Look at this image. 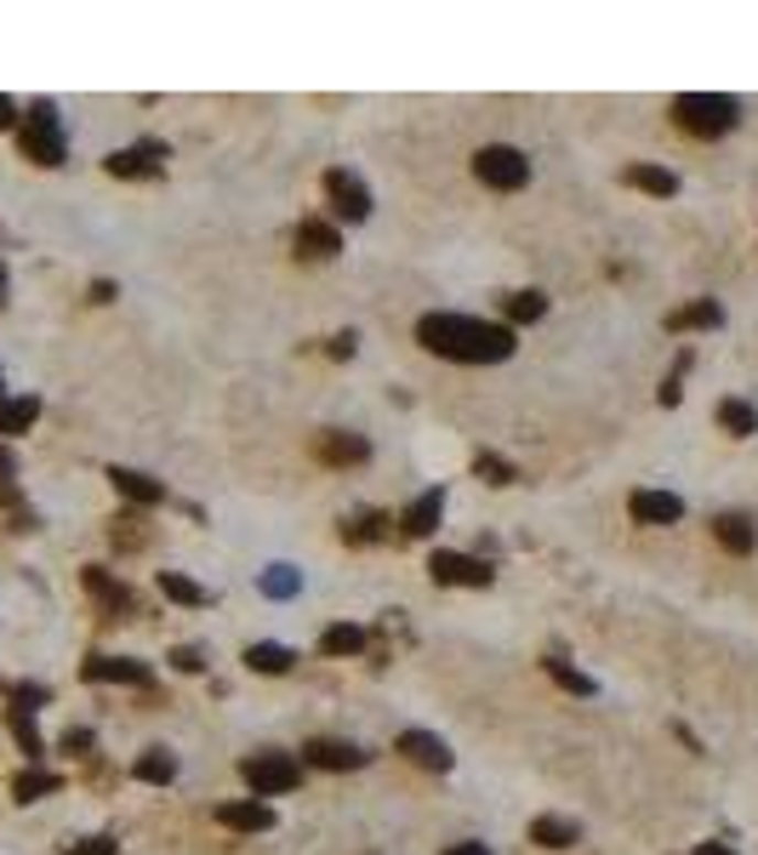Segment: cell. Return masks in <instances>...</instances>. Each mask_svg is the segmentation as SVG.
I'll use <instances>...</instances> for the list:
<instances>
[{
	"mask_svg": "<svg viewBox=\"0 0 758 855\" xmlns=\"http://www.w3.org/2000/svg\"><path fill=\"white\" fill-rule=\"evenodd\" d=\"M621 183L639 188V194H656V201H673V194H679V177L668 166H628V172H621Z\"/></svg>",
	"mask_w": 758,
	"mask_h": 855,
	"instance_id": "obj_20",
	"label": "cell"
},
{
	"mask_svg": "<svg viewBox=\"0 0 758 855\" xmlns=\"http://www.w3.org/2000/svg\"><path fill=\"white\" fill-rule=\"evenodd\" d=\"M291 662H296V650H285V645H251L246 650L251 673H291Z\"/></svg>",
	"mask_w": 758,
	"mask_h": 855,
	"instance_id": "obj_27",
	"label": "cell"
},
{
	"mask_svg": "<svg viewBox=\"0 0 758 855\" xmlns=\"http://www.w3.org/2000/svg\"><path fill=\"white\" fill-rule=\"evenodd\" d=\"M86 587H91V594H97V599H104L109 610H126V605H131V594H126V582H115V576H109L104 565H91V571H86Z\"/></svg>",
	"mask_w": 758,
	"mask_h": 855,
	"instance_id": "obj_30",
	"label": "cell"
},
{
	"mask_svg": "<svg viewBox=\"0 0 758 855\" xmlns=\"http://www.w3.org/2000/svg\"><path fill=\"white\" fill-rule=\"evenodd\" d=\"M320 650L325 656H359L366 650V628H354V621H337V628L320 634Z\"/></svg>",
	"mask_w": 758,
	"mask_h": 855,
	"instance_id": "obj_26",
	"label": "cell"
},
{
	"mask_svg": "<svg viewBox=\"0 0 758 855\" xmlns=\"http://www.w3.org/2000/svg\"><path fill=\"white\" fill-rule=\"evenodd\" d=\"M325 201H332V212L348 217V223H366L371 217V188L359 183L354 172H343V166L325 172Z\"/></svg>",
	"mask_w": 758,
	"mask_h": 855,
	"instance_id": "obj_7",
	"label": "cell"
},
{
	"mask_svg": "<svg viewBox=\"0 0 758 855\" xmlns=\"http://www.w3.org/2000/svg\"><path fill=\"white\" fill-rule=\"evenodd\" d=\"M332 354H337V359H348V354H354V332H348V337H332Z\"/></svg>",
	"mask_w": 758,
	"mask_h": 855,
	"instance_id": "obj_40",
	"label": "cell"
},
{
	"mask_svg": "<svg viewBox=\"0 0 758 855\" xmlns=\"http://www.w3.org/2000/svg\"><path fill=\"white\" fill-rule=\"evenodd\" d=\"M673 120L690 131V138H724V131H736L741 120V104L724 91H679L673 97Z\"/></svg>",
	"mask_w": 758,
	"mask_h": 855,
	"instance_id": "obj_2",
	"label": "cell"
},
{
	"mask_svg": "<svg viewBox=\"0 0 758 855\" xmlns=\"http://www.w3.org/2000/svg\"><path fill=\"white\" fill-rule=\"evenodd\" d=\"M109 485L120 490V497H131L138 508H154V502H166V485H160L154 474H143V468H109Z\"/></svg>",
	"mask_w": 758,
	"mask_h": 855,
	"instance_id": "obj_14",
	"label": "cell"
},
{
	"mask_svg": "<svg viewBox=\"0 0 758 855\" xmlns=\"http://www.w3.org/2000/svg\"><path fill=\"white\" fill-rule=\"evenodd\" d=\"M542 668H548V679H553V684H565V690H571V696H593V690H599V684H593V679H587L582 668H571V662H565V656H548V662H542Z\"/></svg>",
	"mask_w": 758,
	"mask_h": 855,
	"instance_id": "obj_29",
	"label": "cell"
},
{
	"mask_svg": "<svg viewBox=\"0 0 758 855\" xmlns=\"http://www.w3.org/2000/svg\"><path fill=\"white\" fill-rule=\"evenodd\" d=\"M18 149L35 160V166H63L69 143H63V126H57V109L52 104H29V115L18 126Z\"/></svg>",
	"mask_w": 758,
	"mask_h": 855,
	"instance_id": "obj_4",
	"label": "cell"
},
{
	"mask_svg": "<svg viewBox=\"0 0 758 855\" xmlns=\"http://www.w3.org/2000/svg\"><path fill=\"white\" fill-rule=\"evenodd\" d=\"M18 120V104H12V97H0V131H7Z\"/></svg>",
	"mask_w": 758,
	"mask_h": 855,
	"instance_id": "obj_39",
	"label": "cell"
},
{
	"mask_svg": "<svg viewBox=\"0 0 758 855\" xmlns=\"http://www.w3.org/2000/svg\"><path fill=\"white\" fill-rule=\"evenodd\" d=\"M440 513H445V490L434 485V490H422V497L400 513V531H405V537H434Z\"/></svg>",
	"mask_w": 758,
	"mask_h": 855,
	"instance_id": "obj_16",
	"label": "cell"
},
{
	"mask_svg": "<svg viewBox=\"0 0 758 855\" xmlns=\"http://www.w3.org/2000/svg\"><path fill=\"white\" fill-rule=\"evenodd\" d=\"M718 320H724V309H718L713 297H696L690 309L668 314V332H707V325H718Z\"/></svg>",
	"mask_w": 758,
	"mask_h": 855,
	"instance_id": "obj_23",
	"label": "cell"
},
{
	"mask_svg": "<svg viewBox=\"0 0 758 855\" xmlns=\"http://www.w3.org/2000/svg\"><path fill=\"white\" fill-rule=\"evenodd\" d=\"M382 524H388L382 513H371V519H354V524L343 519V542H377V537H382Z\"/></svg>",
	"mask_w": 758,
	"mask_h": 855,
	"instance_id": "obj_34",
	"label": "cell"
},
{
	"mask_svg": "<svg viewBox=\"0 0 758 855\" xmlns=\"http://www.w3.org/2000/svg\"><path fill=\"white\" fill-rule=\"evenodd\" d=\"M314 456L325 468H354V463L371 456V445H366V434H354V428H325V434L314 440Z\"/></svg>",
	"mask_w": 758,
	"mask_h": 855,
	"instance_id": "obj_8",
	"label": "cell"
},
{
	"mask_svg": "<svg viewBox=\"0 0 758 855\" xmlns=\"http://www.w3.org/2000/svg\"><path fill=\"white\" fill-rule=\"evenodd\" d=\"M393 747H400L411 765H422V770H440V776H445V770L456 765V753H451V747H445V742H440L434 730H405V736L393 742Z\"/></svg>",
	"mask_w": 758,
	"mask_h": 855,
	"instance_id": "obj_12",
	"label": "cell"
},
{
	"mask_svg": "<svg viewBox=\"0 0 758 855\" xmlns=\"http://www.w3.org/2000/svg\"><path fill=\"white\" fill-rule=\"evenodd\" d=\"M427 576H434L440 587H490V576H497V571H490L485 565V559H474V553H434V559H427Z\"/></svg>",
	"mask_w": 758,
	"mask_h": 855,
	"instance_id": "obj_6",
	"label": "cell"
},
{
	"mask_svg": "<svg viewBox=\"0 0 758 855\" xmlns=\"http://www.w3.org/2000/svg\"><path fill=\"white\" fill-rule=\"evenodd\" d=\"M296 587H303V576H296L291 565H269V571H262V594H269V599H291Z\"/></svg>",
	"mask_w": 758,
	"mask_h": 855,
	"instance_id": "obj_32",
	"label": "cell"
},
{
	"mask_svg": "<svg viewBox=\"0 0 758 855\" xmlns=\"http://www.w3.org/2000/svg\"><path fill=\"white\" fill-rule=\"evenodd\" d=\"M445 855H490V849H485V844H451Z\"/></svg>",
	"mask_w": 758,
	"mask_h": 855,
	"instance_id": "obj_41",
	"label": "cell"
},
{
	"mask_svg": "<svg viewBox=\"0 0 758 855\" xmlns=\"http://www.w3.org/2000/svg\"><path fill=\"white\" fill-rule=\"evenodd\" d=\"M63 747H69V753H86V747H91V730H69V736H63Z\"/></svg>",
	"mask_w": 758,
	"mask_h": 855,
	"instance_id": "obj_38",
	"label": "cell"
},
{
	"mask_svg": "<svg viewBox=\"0 0 758 855\" xmlns=\"http://www.w3.org/2000/svg\"><path fill=\"white\" fill-rule=\"evenodd\" d=\"M86 679H115V684H149V662H131V656H91Z\"/></svg>",
	"mask_w": 758,
	"mask_h": 855,
	"instance_id": "obj_17",
	"label": "cell"
},
{
	"mask_svg": "<svg viewBox=\"0 0 758 855\" xmlns=\"http://www.w3.org/2000/svg\"><path fill=\"white\" fill-rule=\"evenodd\" d=\"M138 781H149V787L177 781V753H172V747H149L143 759H138Z\"/></svg>",
	"mask_w": 758,
	"mask_h": 855,
	"instance_id": "obj_24",
	"label": "cell"
},
{
	"mask_svg": "<svg viewBox=\"0 0 758 855\" xmlns=\"http://www.w3.org/2000/svg\"><path fill=\"white\" fill-rule=\"evenodd\" d=\"M696 855H736L730 844H696Z\"/></svg>",
	"mask_w": 758,
	"mask_h": 855,
	"instance_id": "obj_42",
	"label": "cell"
},
{
	"mask_svg": "<svg viewBox=\"0 0 758 855\" xmlns=\"http://www.w3.org/2000/svg\"><path fill=\"white\" fill-rule=\"evenodd\" d=\"M371 753H359L354 742H337V736H314V742H303V765H314V770H359Z\"/></svg>",
	"mask_w": 758,
	"mask_h": 855,
	"instance_id": "obj_9",
	"label": "cell"
},
{
	"mask_svg": "<svg viewBox=\"0 0 758 855\" xmlns=\"http://www.w3.org/2000/svg\"><path fill=\"white\" fill-rule=\"evenodd\" d=\"M718 428H724V434H736V440L758 434V405H747V400H718Z\"/></svg>",
	"mask_w": 758,
	"mask_h": 855,
	"instance_id": "obj_25",
	"label": "cell"
},
{
	"mask_svg": "<svg viewBox=\"0 0 758 855\" xmlns=\"http://www.w3.org/2000/svg\"><path fill=\"white\" fill-rule=\"evenodd\" d=\"M35 416H41V400H35V393H23V400H0V434L18 440V434H29V428H35Z\"/></svg>",
	"mask_w": 758,
	"mask_h": 855,
	"instance_id": "obj_21",
	"label": "cell"
},
{
	"mask_svg": "<svg viewBox=\"0 0 758 855\" xmlns=\"http://www.w3.org/2000/svg\"><path fill=\"white\" fill-rule=\"evenodd\" d=\"M217 821L228 833H269L274 827V804H262V799H228L217 804Z\"/></svg>",
	"mask_w": 758,
	"mask_h": 855,
	"instance_id": "obj_13",
	"label": "cell"
},
{
	"mask_svg": "<svg viewBox=\"0 0 758 855\" xmlns=\"http://www.w3.org/2000/svg\"><path fill=\"white\" fill-rule=\"evenodd\" d=\"M474 474H479V479H490V485H513V479H519V474L502 463V456H490V451H479V456H474Z\"/></svg>",
	"mask_w": 758,
	"mask_h": 855,
	"instance_id": "obj_33",
	"label": "cell"
},
{
	"mask_svg": "<svg viewBox=\"0 0 758 855\" xmlns=\"http://www.w3.org/2000/svg\"><path fill=\"white\" fill-rule=\"evenodd\" d=\"M713 537L730 548V553H752V548H758V524H752L747 513H718V519H713Z\"/></svg>",
	"mask_w": 758,
	"mask_h": 855,
	"instance_id": "obj_18",
	"label": "cell"
},
{
	"mask_svg": "<svg viewBox=\"0 0 758 855\" xmlns=\"http://www.w3.org/2000/svg\"><path fill=\"white\" fill-rule=\"evenodd\" d=\"M69 855H115V838H104V833H97V838H75Z\"/></svg>",
	"mask_w": 758,
	"mask_h": 855,
	"instance_id": "obj_37",
	"label": "cell"
},
{
	"mask_svg": "<svg viewBox=\"0 0 758 855\" xmlns=\"http://www.w3.org/2000/svg\"><path fill=\"white\" fill-rule=\"evenodd\" d=\"M160 594H166L172 605H188V610H206L212 605V594L201 582H188L183 571H160Z\"/></svg>",
	"mask_w": 758,
	"mask_h": 855,
	"instance_id": "obj_22",
	"label": "cell"
},
{
	"mask_svg": "<svg viewBox=\"0 0 758 855\" xmlns=\"http://www.w3.org/2000/svg\"><path fill=\"white\" fill-rule=\"evenodd\" d=\"M12 730H18V742H23L29 759H41V736H35V725H29V713H18V707H12Z\"/></svg>",
	"mask_w": 758,
	"mask_h": 855,
	"instance_id": "obj_36",
	"label": "cell"
},
{
	"mask_svg": "<svg viewBox=\"0 0 758 855\" xmlns=\"http://www.w3.org/2000/svg\"><path fill=\"white\" fill-rule=\"evenodd\" d=\"M291 246H296V257H308V262H332L343 251V235L332 223H320V217H303V223H296V235H291Z\"/></svg>",
	"mask_w": 758,
	"mask_h": 855,
	"instance_id": "obj_10",
	"label": "cell"
},
{
	"mask_svg": "<svg viewBox=\"0 0 758 855\" xmlns=\"http://www.w3.org/2000/svg\"><path fill=\"white\" fill-rule=\"evenodd\" d=\"M57 787H63V781H57L52 770H23V776L12 781V799H18V804H35V799L57 793Z\"/></svg>",
	"mask_w": 758,
	"mask_h": 855,
	"instance_id": "obj_28",
	"label": "cell"
},
{
	"mask_svg": "<svg viewBox=\"0 0 758 855\" xmlns=\"http://www.w3.org/2000/svg\"><path fill=\"white\" fill-rule=\"evenodd\" d=\"M166 662H172L177 673H206V656H201V650H194V645H177V650L166 656Z\"/></svg>",
	"mask_w": 758,
	"mask_h": 855,
	"instance_id": "obj_35",
	"label": "cell"
},
{
	"mask_svg": "<svg viewBox=\"0 0 758 855\" xmlns=\"http://www.w3.org/2000/svg\"><path fill=\"white\" fill-rule=\"evenodd\" d=\"M628 513H634V524H679L684 519V502L673 497V490H634L628 497Z\"/></svg>",
	"mask_w": 758,
	"mask_h": 855,
	"instance_id": "obj_11",
	"label": "cell"
},
{
	"mask_svg": "<svg viewBox=\"0 0 758 855\" xmlns=\"http://www.w3.org/2000/svg\"><path fill=\"white\" fill-rule=\"evenodd\" d=\"M474 177H479L485 188H502V194H513V188H524V183H531V154H524V149H513V143H485V149L474 154Z\"/></svg>",
	"mask_w": 758,
	"mask_h": 855,
	"instance_id": "obj_5",
	"label": "cell"
},
{
	"mask_svg": "<svg viewBox=\"0 0 758 855\" xmlns=\"http://www.w3.org/2000/svg\"><path fill=\"white\" fill-rule=\"evenodd\" d=\"M0 479H12V456L7 451H0Z\"/></svg>",
	"mask_w": 758,
	"mask_h": 855,
	"instance_id": "obj_43",
	"label": "cell"
},
{
	"mask_svg": "<svg viewBox=\"0 0 758 855\" xmlns=\"http://www.w3.org/2000/svg\"><path fill=\"white\" fill-rule=\"evenodd\" d=\"M582 838V827L571 815H537L531 821V844H542V849H571Z\"/></svg>",
	"mask_w": 758,
	"mask_h": 855,
	"instance_id": "obj_19",
	"label": "cell"
},
{
	"mask_svg": "<svg viewBox=\"0 0 758 855\" xmlns=\"http://www.w3.org/2000/svg\"><path fill=\"white\" fill-rule=\"evenodd\" d=\"M416 343L440 359H456V366H497L513 354V325L479 314H422Z\"/></svg>",
	"mask_w": 758,
	"mask_h": 855,
	"instance_id": "obj_1",
	"label": "cell"
},
{
	"mask_svg": "<svg viewBox=\"0 0 758 855\" xmlns=\"http://www.w3.org/2000/svg\"><path fill=\"white\" fill-rule=\"evenodd\" d=\"M240 776L257 799H274V793H291L303 781V759L296 753H280V747H262V753H246L240 759Z\"/></svg>",
	"mask_w": 758,
	"mask_h": 855,
	"instance_id": "obj_3",
	"label": "cell"
},
{
	"mask_svg": "<svg viewBox=\"0 0 758 855\" xmlns=\"http://www.w3.org/2000/svg\"><path fill=\"white\" fill-rule=\"evenodd\" d=\"M160 160H166V149H160V143H138V149H115L104 166H109L115 177H154Z\"/></svg>",
	"mask_w": 758,
	"mask_h": 855,
	"instance_id": "obj_15",
	"label": "cell"
},
{
	"mask_svg": "<svg viewBox=\"0 0 758 855\" xmlns=\"http://www.w3.org/2000/svg\"><path fill=\"white\" fill-rule=\"evenodd\" d=\"M502 309H508V325H524V320H542L548 314V297H542V291H513Z\"/></svg>",
	"mask_w": 758,
	"mask_h": 855,
	"instance_id": "obj_31",
	"label": "cell"
},
{
	"mask_svg": "<svg viewBox=\"0 0 758 855\" xmlns=\"http://www.w3.org/2000/svg\"><path fill=\"white\" fill-rule=\"evenodd\" d=\"M0 297H7V274H0Z\"/></svg>",
	"mask_w": 758,
	"mask_h": 855,
	"instance_id": "obj_44",
	"label": "cell"
}]
</instances>
